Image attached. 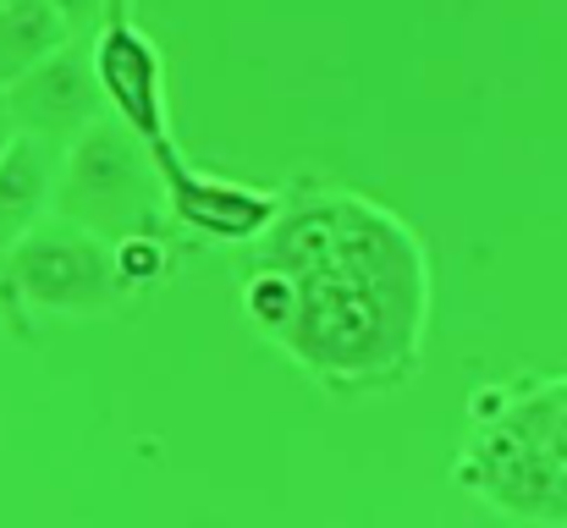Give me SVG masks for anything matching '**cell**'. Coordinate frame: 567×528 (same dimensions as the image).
<instances>
[{
  "mask_svg": "<svg viewBox=\"0 0 567 528\" xmlns=\"http://www.w3.org/2000/svg\"><path fill=\"white\" fill-rule=\"evenodd\" d=\"M457 474L513 518L567 528V374L529 391H485Z\"/></svg>",
  "mask_w": 567,
  "mask_h": 528,
  "instance_id": "6da1fadb",
  "label": "cell"
}]
</instances>
